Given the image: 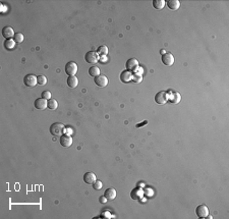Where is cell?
<instances>
[{
    "label": "cell",
    "mask_w": 229,
    "mask_h": 219,
    "mask_svg": "<svg viewBox=\"0 0 229 219\" xmlns=\"http://www.w3.org/2000/svg\"><path fill=\"white\" fill-rule=\"evenodd\" d=\"M66 82H67V86L70 88H76V87H78V85H79V79L76 76H68Z\"/></svg>",
    "instance_id": "cell-18"
},
{
    "label": "cell",
    "mask_w": 229,
    "mask_h": 219,
    "mask_svg": "<svg viewBox=\"0 0 229 219\" xmlns=\"http://www.w3.org/2000/svg\"><path fill=\"white\" fill-rule=\"evenodd\" d=\"M132 73L129 72V70H124L120 73V81L122 83H129L132 81Z\"/></svg>",
    "instance_id": "cell-15"
},
{
    "label": "cell",
    "mask_w": 229,
    "mask_h": 219,
    "mask_svg": "<svg viewBox=\"0 0 229 219\" xmlns=\"http://www.w3.org/2000/svg\"><path fill=\"white\" fill-rule=\"evenodd\" d=\"M14 45H16V42H14L13 39H7V40H5V42H4L5 49H7V50L13 49Z\"/></svg>",
    "instance_id": "cell-22"
},
{
    "label": "cell",
    "mask_w": 229,
    "mask_h": 219,
    "mask_svg": "<svg viewBox=\"0 0 229 219\" xmlns=\"http://www.w3.org/2000/svg\"><path fill=\"white\" fill-rule=\"evenodd\" d=\"M47 108H49L50 110H55L58 108V102L55 99H49L47 101Z\"/></svg>",
    "instance_id": "cell-20"
},
{
    "label": "cell",
    "mask_w": 229,
    "mask_h": 219,
    "mask_svg": "<svg viewBox=\"0 0 229 219\" xmlns=\"http://www.w3.org/2000/svg\"><path fill=\"white\" fill-rule=\"evenodd\" d=\"M161 54H162V55L166 54V51H165V50H161Z\"/></svg>",
    "instance_id": "cell-32"
},
{
    "label": "cell",
    "mask_w": 229,
    "mask_h": 219,
    "mask_svg": "<svg viewBox=\"0 0 229 219\" xmlns=\"http://www.w3.org/2000/svg\"><path fill=\"white\" fill-rule=\"evenodd\" d=\"M162 62L163 64L167 66H170L174 63V57L171 53H166V54L162 55Z\"/></svg>",
    "instance_id": "cell-12"
},
{
    "label": "cell",
    "mask_w": 229,
    "mask_h": 219,
    "mask_svg": "<svg viewBox=\"0 0 229 219\" xmlns=\"http://www.w3.org/2000/svg\"><path fill=\"white\" fill-rule=\"evenodd\" d=\"M93 185V188H94V189H95V190H96V191H99V190H101V189H102V186H103V183L101 182L100 180H96V182H94V183H93V185Z\"/></svg>",
    "instance_id": "cell-26"
},
{
    "label": "cell",
    "mask_w": 229,
    "mask_h": 219,
    "mask_svg": "<svg viewBox=\"0 0 229 219\" xmlns=\"http://www.w3.org/2000/svg\"><path fill=\"white\" fill-rule=\"evenodd\" d=\"M97 53L99 55H106L107 53H108V48H107V46H104V45L100 46L97 50Z\"/></svg>",
    "instance_id": "cell-24"
},
{
    "label": "cell",
    "mask_w": 229,
    "mask_h": 219,
    "mask_svg": "<svg viewBox=\"0 0 229 219\" xmlns=\"http://www.w3.org/2000/svg\"><path fill=\"white\" fill-rule=\"evenodd\" d=\"M153 7L155 8V9H162V8H164L166 2L164 1V0H153Z\"/></svg>",
    "instance_id": "cell-19"
},
{
    "label": "cell",
    "mask_w": 229,
    "mask_h": 219,
    "mask_svg": "<svg viewBox=\"0 0 229 219\" xmlns=\"http://www.w3.org/2000/svg\"><path fill=\"white\" fill-rule=\"evenodd\" d=\"M143 196H144V190H143L142 188H139V186H138V188H135L133 190L130 192V197H132V200H141Z\"/></svg>",
    "instance_id": "cell-7"
},
{
    "label": "cell",
    "mask_w": 229,
    "mask_h": 219,
    "mask_svg": "<svg viewBox=\"0 0 229 219\" xmlns=\"http://www.w3.org/2000/svg\"><path fill=\"white\" fill-rule=\"evenodd\" d=\"M14 32H13V29L11 28V26H4L3 29H2V36H3L5 39H13L14 37Z\"/></svg>",
    "instance_id": "cell-11"
},
{
    "label": "cell",
    "mask_w": 229,
    "mask_h": 219,
    "mask_svg": "<svg viewBox=\"0 0 229 219\" xmlns=\"http://www.w3.org/2000/svg\"><path fill=\"white\" fill-rule=\"evenodd\" d=\"M104 196H105L107 200H114L115 197H116V191L114 189H107L104 192Z\"/></svg>",
    "instance_id": "cell-17"
},
{
    "label": "cell",
    "mask_w": 229,
    "mask_h": 219,
    "mask_svg": "<svg viewBox=\"0 0 229 219\" xmlns=\"http://www.w3.org/2000/svg\"><path fill=\"white\" fill-rule=\"evenodd\" d=\"M37 83L40 86H45L47 84V78L45 76H37Z\"/></svg>",
    "instance_id": "cell-23"
},
{
    "label": "cell",
    "mask_w": 229,
    "mask_h": 219,
    "mask_svg": "<svg viewBox=\"0 0 229 219\" xmlns=\"http://www.w3.org/2000/svg\"><path fill=\"white\" fill-rule=\"evenodd\" d=\"M85 60L88 63H97L99 61V54L95 51H89L88 53H86Z\"/></svg>",
    "instance_id": "cell-3"
},
{
    "label": "cell",
    "mask_w": 229,
    "mask_h": 219,
    "mask_svg": "<svg viewBox=\"0 0 229 219\" xmlns=\"http://www.w3.org/2000/svg\"><path fill=\"white\" fill-rule=\"evenodd\" d=\"M168 100V94L167 92L161 91L159 92L158 94H156L155 96V102L158 103V104H165Z\"/></svg>",
    "instance_id": "cell-6"
},
{
    "label": "cell",
    "mask_w": 229,
    "mask_h": 219,
    "mask_svg": "<svg viewBox=\"0 0 229 219\" xmlns=\"http://www.w3.org/2000/svg\"><path fill=\"white\" fill-rule=\"evenodd\" d=\"M94 82L98 87H101V88L106 87V86L108 85V79L103 75H99L98 76H96V78L94 79Z\"/></svg>",
    "instance_id": "cell-9"
},
{
    "label": "cell",
    "mask_w": 229,
    "mask_h": 219,
    "mask_svg": "<svg viewBox=\"0 0 229 219\" xmlns=\"http://www.w3.org/2000/svg\"><path fill=\"white\" fill-rule=\"evenodd\" d=\"M59 143L63 147H70L72 145V138L68 135H62L59 139Z\"/></svg>",
    "instance_id": "cell-10"
},
{
    "label": "cell",
    "mask_w": 229,
    "mask_h": 219,
    "mask_svg": "<svg viewBox=\"0 0 229 219\" xmlns=\"http://www.w3.org/2000/svg\"><path fill=\"white\" fill-rule=\"evenodd\" d=\"M166 4L171 10H177L180 7V1H178V0H168Z\"/></svg>",
    "instance_id": "cell-16"
},
{
    "label": "cell",
    "mask_w": 229,
    "mask_h": 219,
    "mask_svg": "<svg viewBox=\"0 0 229 219\" xmlns=\"http://www.w3.org/2000/svg\"><path fill=\"white\" fill-rule=\"evenodd\" d=\"M23 83H25L26 86L28 87H35L37 83V76L34 75H26L25 78H23Z\"/></svg>",
    "instance_id": "cell-8"
},
{
    "label": "cell",
    "mask_w": 229,
    "mask_h": 219,
    "mask_svg": "<svg viewBox=\"0 0 229 219\" xmlns=\"http://www.w3.org/2000/svg\"><path fill=\"white\" fill-rule=\"evenodd\" d=\"M47 101H48V100H46V99L38 98L35 101V107L37 109H39V110H45L47 108Z\"/></svg>",
    "instance_id": "cell-14"
},
{
    "label": "cell",
    "mask_w": 229,
    "mask_h": 219,
    "mask_svg": "<svg viewBox=\"0 0 229 219\" xmlns=\"http://www.w3.org/2000/svg\"><path fill=\"white\" fill-rule=\"evenodd\" d=\"M180 99H181V97H180V95L178 93H175L173 94V96H172V102L174 103V104H176V103H178L180 101Z\"/></svg>",
    "instance_id": "cell-28"
},
{
    "label": "cell",
    "mask_w": 229,
    "mask_h": 219,
    "mask_svg": "<svg viewBox=\"0 0 229 219\" xmlns=\"http://www.w3.org/2000/svg\"><path fill=\"white\" fill-rule=\"evenodd\" d=\"M89 75H90L91 76H94V78H96V76H98L100 75V69L99 67L97 66H92L89 69Z\"/></svg>",
    "instance_id": "cell-21"
},
{
    "label": "cell",
    "mask_w": 229,
    "mask_h": 219,
    "mask_svg": "<svg viewBox=\"0 0 229 219\" xmlns=\"http://www.w3.org/2000/svg\"><path fill=\"white\" fill-rule=\"evenodd\" d=\"M196 213L199 218H206L209 216V209L206 205H200L196 209Z\"/></svg>",
    "instance_id": "cell-5"
},
{
    "label": "cell",
    "mask_w": 229,
    "mask_h": 219,
    "mask_svg": "<svg viewBox=\"0 0 229 219\" xmlns=\"http://www.w3.org/2000/svg\"><path fill=\"white\" fill-rule=\"evenodd\" d=\"M84 182L87 183V185H93V183L96 182V175L93 172H87L84 174Z\"/></svg>",
    "instance_id": "cell-13"
},
{
    "label": "cell",
    "mask_w": 229,
    "mask_h": 219,
    "mask_svg": "<svg viewBox=\"0 0 229 219\" xmlns=\"http://www.w3.org/2000/svg\"><path fill=\"white\" fill-rule=\"evenodd\" d=\"M106 198H105V196H102V197H100V202L101 203H105L106 202Z\"/></svg>",
    "instance_id": "cell-30"
},
{
    "label": "cell",
    "mask_w": 229,
    "mask_h": 219,
    "mask_svg": "<svg viewBox=\"0 0 229 219\" xmlns=\"http://www.w3.org/2000/svg\"><path fill=\"white\" fill-rule=\"evenodd\" d=\"M41 98L46 99V100L51 99V93H50V91H44L42 93V97H41Z\"/></svg>",
    "instance_id": "cell-29"
},
{
    "label": "cell",
    "mask_w": 229,
    "mask_h": 219,
    "mask_svg": "<svg viewBox=\"0 0 229 219\" xmlns=\"http://www.w3.org/2000/svg\"><path fill=\"white\" fill-rule=\"evenodd\" d=\"M49 131H50V134L52 136H62L65 131V126H64V124H62L60 122H55L51 124Z\"/></svg>",
    "instance_id": "cell-1"
},
{
    "label": "cell",
    "mask_w": 229,
    "mask_h": 219,
    "mask_svg": "<svg viewBox=\"0 0 229 219\" xmlns=\"http://www.w3.org/2000/svg\"><path fill=\"white\" fill-rule=\"evenodd\" d=\"M76 72H78V64L74 61H69L65 64V72H66V75L69 76H76Z\"/></svg>",
    "instance_id": "cell-2"
},
{
    "label": "cell",
    "mask_w": 229,
    "mask_h": 219,
    "mask_svg": "<svg viewBox=\"0 0 229 219\" xmlns=\"http://www.w3.org/2000/svg\"><path fill=\"white\" fill-rule=\"evenodd\" d=\"M132 79L135 83H141L143 81V76L142 75H139V73H136V75H132Z\"/></svg>",
    "instance_id": "cell-27"
},
{
    "label": "cell",
    "mask_w": 229,
    "mask_h": 219,
    "mask_svg": "<svg viewBox=\"0 0 229 219\" xmlns=\"http://www.w3.org/2000/svg\"><path fill=\"white\" fill-rule=\"evenodd\" d=\"M147 122H148V121H144V122H143V123H141V124H136V128H142V125H144V124H147Z\"/></svg>",
    "instance_id": "cell-31"
},
{
    "label": "cell",
    "mask_w": 229,
    "mask_h": 219,
    "mask_svg": "<svg viewBox=\"0 0 229 219\" xmlns=\"http://www.w3.org/2000/svg\"><path fill=\"white\" fill-rule=\"evenodd\" d=\"M125 67H126V70H129V72H136V70L139 69V61H138V59H136V58H130V59H129V60L126 61Z\"/></svg>",
    "instance_id": "cell-4"
},
{
    "label": "cell",
    "mask_w": 229,
    "mask_h": 219,
    "mask_svg": "<svg viewBox=\"0 0 229 219\" xmlns=\"http://www.w3.org/2000/svg\"><path fill=\"white\" fill-rule=\"evenodd\" d=\"M13 40L16 43H22L23 41V35L22 33H16V35H14Z\"/></svg>",
    "instance_id": "cell-25"
}]
</instances>
